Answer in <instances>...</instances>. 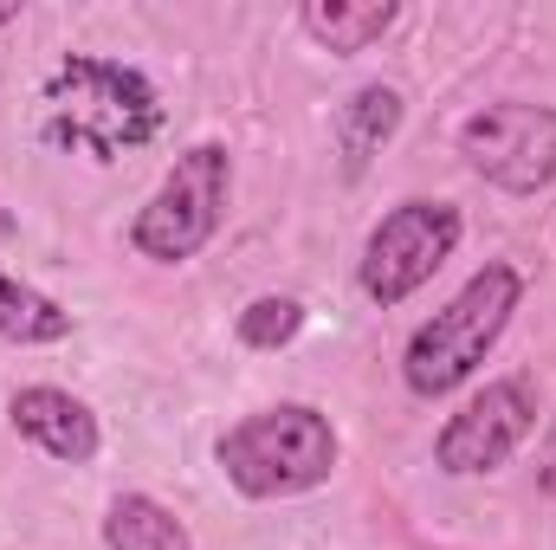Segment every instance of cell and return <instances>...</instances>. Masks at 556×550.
Here are the masks:
<instances>
[{
	"label": "cell",
	"instance_id": "2",
	"mask_svg": "<svg viewBox=\"0 0 556 550\" xmlns=\"http://www.w3.org/2000/svg\"><path fill=\"white\" fill-rule=\"evenodd\" d=\"M518 304H525V273H518L511 260H485V266L408 337V350H402V383L415 389L420 402L453 396V389L492 357V343L505 337V324H511Z\"/></svg>",
	"mask_w": 556,
	"mask_h": 550
},
{
	"label": "cell",
	"instance_id": "16",
	"mask_svg": "<svg viewBox=\"0 0 556 550\" xmlns=\"http://www.w3.org/2000/svg\"><path fill=\"white\" fill-rule=\"evenodd\" d=\"M13 20H20V0H7V7H0V26H13Z\"/></svg>",
	"mask_w": 556,
	"mask_h": 550
},
{
	"label": "cell",
	"instance_id": "14",
	"mask_svg": "<svg viewBox=\"0 0 556 550\" xmlns=\"http://www.w3.org/2000/svg\"><path fill=\"white\" fill-rule=\"evenodd\" d=\"M538 486L556 499V421H551V434H544V453H538Z\"/></svg>",
	"mask_w": 556,
	"mask_h": 550
},
{
	"label": "cell",
	"instance_id": "11",
	"mask_svg": "<svg viewBox=\"0 0 556 550\" xmlns=\"http://www.w3.org/2000/svg\"><path fill=\"white\" fill-rule=\"evenodd\" d=\"M104 550H194V538H188V525L162 499L124 492L104 512Z\"/></svg>",
	"mask_w": 556,
	"mask_h": 550
},
{
	"label": "cell",
	"instance_id": "1",
	"mask_svg": "<svg viewBox=\"0 0 556 550\" xmlns=\"http://www.w3.org/2000/svg\"><path fill=\"white\" fill-rule=\"evenodd\" d=\"M46 149H72L91 162H117L162 130V98L124 59H98V52H65L59 72L46 78Z\"/></svg>",
	"mask_w": 556,
	"mask_h": 550
},
{
	"label": "cell",
	"instance_id": "3",
	"mask_svg": "<svg viewBox=\"0 0 556 550\" xmlns=\"http://www.w3.org/2000/svg\"><path fill=\"white\" fill-rule=\"evenodd\" d=\"M214 460L247 499H298V492H317L337 473L343 440H337L330 414H317L311 402H278V409L233 421L220 434Z\"/></svg>",
	"mask_w": 556,
	"mask_h": 550
},
{
	"label": "cell",
	"instance_id": "8",
	"mask_svg": "<svg viewBox=\"0 0 556 550\" xmlns=\"http://www.w3.org/2000/svg\"><path fill=\"white\" fill-rule=\"evenodd\" d=\"M7 421H13L20 440H33L39 453H52V460H65V466H85V460H98V447H104L98 414L85 409L72 389H52V383L13 389Z\"/></svg>",
	"mask_w": 556,
	"mask_h": 550
},
{
	"label": "cell",
	"instance_id": "5",
	"mask_svg": "<svg viewBox=\"0 0 556 550\" xmlns=\"http://www.w3.org/2000/svg\"><path fill=\"white\" fill-rule=\"evenodd\" d=\"M459 234H466V221H459L453 201H402V208H389V214L376 221L369 247H363V266H356L369 304L389 311V304L415 298L420 285L453 260Z\"/></svg>",
	"mask_w": 556,
	"mask_h": 550
},
{
	"label": "cell",
	"instance_id": "15",
	"mask_svg": "<svg viewBox=\"0 0 556 550\" xmlns=\"http://www.w3.org/2000/svg\"><path fill=\"white\" fill-rule=\"evenodd\" d=\"M13 234H20V221H13V208L0 201V240H13Z\"/></svg>",
	"mask_w": 556,
	"mask_h": 550
},
{
	"label": "cell",
	"instance_id": "4",
	"mask_svg": "<svg viewBox=\"0 0 556 550\" xmlns=\"http://www.w3.org/2000/svg\"><path fill=\"white\" fill-rule=\"evenodd\" d=\"M227 195H233V155L227 142H194L175 155V168L162 175V188L149 195L130 221V247L155 266H181L194 260L220 221H227Z\"/></svg>",
	"mask_w": 556,
	"mask_h": 550
},
{
	"label": "cell",
	"instance_id": "13",
	"mask_svg": "<svg viewBox=\"0 0 556 550\" xmlns=\"http://www.w3.org/2000/svg\"><path fill=\"white\" fill-rule=\"evenodd\" d=\"M233 330H240L247 350H285V343L304 330V304H298V298H253Z\"/></svg>",
	"mask_w": 556,
	"mask_h": 550
},
{
	"label": "cell",
	"instance_id": "7",
	"mask_svg": "<svg viewBox=\"0 0 556 550\" xmlns=\"http://www.w3.org/2000/svg\"><path fill=\"white\" fill-rule=\"evenodd\" d=\"M538 427V383L531 376H498L485 383L466 409L453 414L433 440V466L453 473V479H472V473H498Z\"/></svg>",
	"mask_w": 556,
	"mask_h": 550
},
{
	"label": "cell",
	"instance_id": "9",
	"mask_svg": "<svg viewBox=\"0 0 556 550\" xmlns=\"http://www.w3.org/2000/svg\"><path fill=\"white\" fill-rule=\"evenodd\" d=\"M402 91L395 85H363V91H350L343 98V111H337V155H343V182H363V168L395 142L402 130Z\"/></svg>",
	"mask_w": 556,
	"mask_h": 550
},
{
	"label": "cell",
	"instance_id": "6",
	"mask_svg": "<svg viewBox=\"0 0 556 550\" xmlns=\"http://www.w3.org/2000/svg\"><path fill=\"white\" fill-rule=\"evenodd\" d=\"M459 155L505 195H538L556 182V111L551 104H485L459 124Z\"/></svg>",
	"mask_w": 556,
	"mask_h": 550
},
{
	"label": "cell",
	"instance_id": "10",
	"mask_svg": "<svg viewBox=\"0 0 556 550\" xmlns=\"http://www.w3.org/2000/svg\"><path fill=\"white\" fill-rule=\"evenodd\" d=\"M395 20H402L395 0H304L298 7V26L324 52H369Z\"/></svg>",
	"mask_w": 556,
	"mask_h": 550
},
{
	"label": "cell",
	"instance_id": "12",
	"mask_svg": "<svg viewBox=\"0 0 556 550\" xmlns=\"http://www.w3.org/2000/svg\"><path fill=\"white\" fill-rule=\"evenodd\" d=\"M0 337L20 343V350H39V343H65L72 337V311L52 304L46 291L20 285V278L0 266Z\"/></svg>",
	"mask_w": 556,
	"mask_h": 550
}]
</instances>
